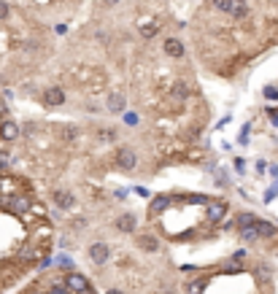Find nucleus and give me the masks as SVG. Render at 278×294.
Here are the masks:
<instances>
[{"instance_id": "f257e3e1", "label": "nucleus", "mask_w": 278, "mask_h": 294, "mask_svg": "<svg viewBox=\"0 0 278 294\" xmlns=\"http://www.w3.org/2000/svg\"><path fill=\"white\" fill-rule=\"evenodd\" d=\"M30 205H33V200L27 197L25 192H11L8 197H5V208H8L11 213H30Z\"/></svg>"}, {"instance_id": "f03ea898", "label": "nucleus", "mask_w": 278, "mask_h": 294, "mask_svg": "<svg viewBox=\"0 0 278 294\" xmlns=\"http://www.w3.org/2000/svg\"><path fill=\"white\" fill-rule=\"evenodd\" d=\"M117 165L124 173H132L138 168V157H135V151H132V146H121L119 151H117Z\"/></svg>"}, {"instance_id": "7ed1b4c3", "label": "nucleus", "mask_w": 278, "mask_h": 294, "mask_svg": "<svg viewBox=\"0 0 278 294\" xmlns=\"http://www.w3.org/2000/svg\"><path fill=\"white\" fill-rule=\"evenodd\" d=\"M62 284H65V289L71 294H79V292L89 289V281H86L84 273H68L65 278H62Z\"/></svg>"}, {"instance_id": "20e7f679", "label": "nucleus", "mask_w": 278, "mask_h": 294, "mask_svg": "<svg viewBox=\"0 0 278 294\" xmlns=\"http://www.w3.org/2000/svg\"><path fill=\"white\" fill-rule=\"evenodd\" d=\"M89 259L95 264H106L108 259H111V249H108V243H92L89 246Z\"/></svg>"}, {"instance_id": "39448f33", "label": "nucleus", "mask_w": 278, "mask_h": 294, "mask_svg": "<svg viewBox=\"0 0 278 294\" xmlns=\"http://www.w3.org/2000/svg\"><path fill=\"white\" fill-rule=\"evenodd\" d=\"M65 103V92L60 89V86H49V89L43 92V106L46 108H57Z\"/></svg>"}, {"instance_id": "423d86ee", "label": "nucleus", "mask_w": 278, "mask_h": 294, "mask_svg": "<svg viewBox=\"0 0 278 294\" xmlns=\"http://www.w3.org/2000/svg\"><path fill=\"white\" fill-rule=\"evenodd\" d=\"M54 205L60 211H73L76 197H73V192H68V189H57V192H54Z\"/></svg>"}, {"instance_id": "0eeeda50", "label": "nucleus", "mask_w": 278, "mask_h": 294, "mask_svg": "<svg viewBox=\"0 0 278 294\" xmlns=\"http://www.w3.org/2000/svg\"><path fill=\"white\" fill-rule=\"evenodd\" d=\"M170 95H173V100L187 103L189 97H192V86H189L187 81H173V86H170Z\"/></svg>"}, {"instance_id": "6e6552de", "label": "nucleus", "mask_w": 278, "mask_h": 294, "mask_svg": "<svg viewBox=\"0 0 278 294\" xmlns=\"http://www.w3.org/2000/svg\"><path fill=\"white\" fill-rule=\"evenodd\" d=\"M106 106H108V111H111V113H121L127 108V97L121 95V92H114V95H108Z\"/></svg>"}, {"instance_id": "1a4fd4ad", "label": "nucleus", "mask_w": 278, "mask_h": 294, "mask_svg": "<svg viewBox=\"0 0 278 294\" xmlns=\"http://www.w3.org/2000/svg\"><path fill=\"white\" fill-rule=\"evenodd\" d=\"M0 138H3V141H16V138H19V124H16L14 119H5L3 127H0Z\"/></svg>"}, {"instance_id": "9d476101", "label": "nucleus", "mask_w": 278, "mask_h": 294, "mask_svg": "<svg viewBox=\"0 0 278 294\" xmlns=\"http://www.w3.org/2000/svg\"><path fill=\"white\" fill-rule=\"evenodd\" d=\"M227 213V205L224 203H208V224H216V221H222V216Z\"/></svg>"}, {"instance_id": "9b49d317", "label": "nucleus", "mask_w": 278, "mask_h": 294, "mask_svg": "<svg viewBox=\"0 0 278 294\" xmlns=\"http://www.w3.org/2000/svg\"><path fill=\"white\" fill-rule=\"evenodd\" d=\"M135 213H121L117 219V229L119 232H135Z\"/></svg>"}, {"instance_id": "f8f14e48", "label": "nucleus", "mask_w": 278, "mask_h": 294, "mask_svg": "<svg viewBox=\"0 0 278 294\" xmlns=\"http://www.w3.org/2000/svg\"><path fill=\"white\" fill-rule=\"evenodd\" d=\"M233 19H246L248 16V3L246 0H233V5H230V11H227Z\"/></svg>"}, {"instance_id": "ddd939ff", "label": "nucleus", "mask_w": 278, "mask_h": 294, "mask_svg": "<svg viewBox=\"0 0 278 294\" xmlns=\"http://www.w3.org/2000/svg\"><path fill=\"white\" fill-rule=\"evenodd\" d=\"M165 54H170V57H184V43L178 41V38H165Z\"/></svg>"}, {"instance_id": "4468645a", "label": "nucleus", "mask_w": 278, "mask_h": 294, "mask_svg": "<svg viewBox=\"0 0 278 294\" xmlns=\"http://www.w3.org/2000/svg\"><path fill=\"white\" fill-rule=\"evenodd\" d=\"M138 246H141L143 251H157L159 249V240L154 238V235H149V232H143V235H138Z\"/></svg>"}, {"instance_id": "2eb2a0df", "label": "nucleus", "mask_w": 278, "mask_h": 294, "mask_svg": "<svg viewBox=\"0 0 278 294\" xmlns=\"http://www.w3.org/2000/svg\"><path fill=\"white\" fill-rule=\"evenodd\" d=\"M205 286H208V278H205V275L192 278V281L187 284V294H202V292H205Z\"/></svg>"}, {"instance_id": "dca6fc26", "label": "nucleus", "mask_w": 278, "mask_h": 294, "mask_svg": "<svg viewBox=\"0 0 278 294\" xmlns=\"http://www.w3.org/2000/svg\"><path fill=\"white\" fill-rule=\"evenodd\" d=\"M167 205H170V200H167L165 194H159V197H154V200H152V205H149V213H152V216H159V213L165 211Z\"/></svg>"}, {"instance_id": "f3484780", "label": "nucleus", "mask_w": 278, "mask_h": 294, "mask_svg": "<svg viewBox=\"0 0 278 294\" xmlns=\"http://www.w3.org/2000/svg\"><path fill=\"white\" fill-rule=\"evenodd\" d=\"M254 227H257L259 238H273V235H276V229H273V224H270V221H259V219H257V221H254Z\"/></svg>"}, {"instance_id": "a211bd4d", "label": "nucleus", "mask_w": 278, "mask_h": 294, "mask_svg": "<svg viewBox=\"0 0 278 294\" xmlns=\"http://www.w3.org/2000/svg\"><path fill=\"white\" fill-rule=\"evenodd\" d=\"M36 259H38L36 243H33V246H25V249L19 251V262H36Z\"/></svg>"}, {"instance_id": "6ab92c4d", "label": "nucleus", "mask_w": 278, "mask_h": 294, "mask_svg": "<svg viewBox=\"0 0 278 294\" xmlns=\"http://www.w3.org/2000/svg\"><path fill=\"white\" fill-rule=\"evenodd\" d=\"M240 238L246 240V243L257 240V238H259V235H257V227H254V224H248V227H240Z\"/></svg>"}, {"instance_id": "aec40b11", "label": "nucleus", "mask_w": 278, "mask_h": 294, "mask_svg": "<svg viewBox=\"0 0 278 294\" xmlns=\"http://www.w3.org/2000/svg\"><path fill=\"white\" fill-rule=\"evenodd\" d=\"M257 275H259V281L265 284V281H270V278H273V270H270L268 264H259V267H257Z\"/></svg>"}, {"instance_id": "412c9836", "label": "nucleus", "mask_w": 278, "mask_h": 294, "mask_svg": "<svg viewBox=\"0 0 278 294\" xmlns=\"http://www.w3.org/2000/svg\"><path fill=\"white\" fill-rule=\"evenodd\" d=\"M254 221H257V216H254V213H240V216H238L240 227H248V224H254Z\"/></svg>"}, {"instance_id": "4be33fe9", "label": "nucleus", "mask_w": 278, "mask_h": 294, "mask_svg": "<svg viewBox=\"0 0 278 294\" xmlns=\"http://www.w3.org/2000/svg\"><path fill=\"white\" fill-rule=\"evenodd\" d=\"M62 138H65V141H73V138H79V130L76 127H65V130H62Z\"/></svg>"}, {"instance_id": "5701e85b", "label": "nucleus", "mask_w": 278, "mask_h": 294, "mask_svg": "<svg viewBox=\"0 0 278 294\" xmlns=\"http://www.w3.org/2000/svg\"><path fill=\"white\" fill-rule=\"evenodd\" d=\"M213 5H216L219 11H224V14H227L230 5H233V0H213Z\"/></svg>"}, {"instance_id": "b1692460", "label": "nucleus", "mask_w": 278, "mask_h": 294, "mask_svg": "<svg viewBox=\"0 0 278 294\" xmlns=\"http://www.w3.org/2000/svg\"><path fill=\"white\" fill-rule=\"evenodd\" d=\"M49 294H71V292L65 289V284H54V286L49 289Z\"/></svg>"}, {"instance_id": "393cba45", "label": "nucleus", "mask_w": 278, "mask_h": 294, "mask_svg": "<svg viewBox=\"0 0 278 294\" xmlns=\"http://www.w3.org/2000/svg\"><path fill=\"white\" fill-rule=\"evenodd\" d=\"M0 19H8V5L0 0Z\"/></svg>"}, {"instance_id": "a878e982", "label": "nucleus", "mask_w": 278, "mask_h": 294, "mask_svg": "<svg viewBox=\"0 0 278 294\" xmlns=\"http://www.w3.org/2000/svg\"><path fill=\"white\" fill-rule=\"evenodd\" d=\"M143 33V38H152L154 33H157V27H146V30H141Z\"/></svg>"}, {"instance_id": "bb28decb", "label": "nucleus", "mask_w": 278, "mask_h": 294, "mask_svg": "<svg viewBox=\"0 0 278 294\" xmlns=\"http://www.w3.org/2000/svg\"><path fill=\"white\" fill-rule=\"evenodd\" d=\"M135 194H141V197H149V189H146V186H135Z\"/></svg>"}, {"instance_id": "cd10ccee", "label": "nucleus", "mask_w": 278, "mask_h": 294, "mask_svg": "<svg viewBox=\"0 0 278 294\" xmlns=\"http://www.w3.org/2000/svg\"><path fill=\"white\" fill-rule=\"evenodd\" d=\"M5 168H8V159H5V157H0V176L5 173Z\"/></svg>"}, {"instance_id": "c85d7f7f", "label": "nucleus", "mask_w": 278, "mask_h": 294, "mask_svg": "<svg viewBox=\"0 0 278 294\" xmlns=\"http://www.w3.org/2000/svg\"><path fill=\"white\" fill-rule=\"evenodd\" d=\"M265 95H268V97H278V89H273V86H268V89H265Z\"/></svg>"}, {"instance_id": "c756f323", "label": "nucleus", "mask_w": 278, "mask_h": 294, "mask_svg": "<svg viewBox=\"0 0 278 294\" xmlns=\"http://www.w3.org/2000/svg\"><path fill=\"white\" fill-rule=\"evenodd\" d=\"M8 184H11V181H8V178H5V176H0V192H3V189H5V186H8Z\"/></svg>"}, {"instance_id": "7c9ffc66", "label": "nucleus", "mask_w": 278, "mask_h": 294, "mask_svg": "<svg viewBox=\"0 0 278 294\" xmlns=\"http://www.w3.org/2000/svg\"><path fill=\"white\" fill-rule=\"evenodd\" d=\"M79 294H95V292H92V289H84V292H79Z\"/></svg>"}, {"instance_id": "2f4dec72", "label": "nucleus", "mask_w": 278, "mask_h": 294, "mask_svg": "<svg viewBox=\"0 0 278 294\" xmlns=\"http://www.w3.org/2000/svg\"><path fill=\"white\" fill-rule=\"evenodd\" d=\"M108 294H121V292H119V289H111V292H108Z\"/></svg>"}, {"instance_id": "473e14b6", "label": "nucleus", "mask_w": 278, "mask_h": 294, "mask_svg": "<svg viewBox=\"0 0 278 294\" xmlns=\"http://www.w3.org/2000/svg\"><path fill=\"white\" fill-rule=\"evenodd\" d=\"M106 3H111V5H114V3H117V0H106Z\"/></svg>"}]
</instances>
